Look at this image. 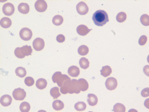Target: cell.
Segmentation results:
<instances>
[{"label": "cell", "mask_w": 149, "mask_h": 112, "mask_svg": "<svg viewBox=\"0 0 149 112\" xmlns=\"http://www.w3.org/2000/svg\"><path fill=\"white\" fill-rule=\"evenodd\" d=\"M93 21L97 26H103L109 21L108 15L107 12L103 10H99L95 11L93 15Z\"/></svg>", "instance_id": "obj_1"}, {"label": "cell", "mask_w": 149, "mask_h": 112, "mask_svg": "<svg viewBox=\"0 0 149 112\" xmlns=\"http://www.w3.org/2000/svg\"><path fill=\"white\" fill-rule=\"evenodd\" d=\"M60 92L63 94H66L68 93L69 94H75L73 84H72V79H70V78L66 79L63 83L62 86L60 87Z\"/></svg>", "instance_id": "obj_2"}, {"label": "cell", "mask_w": 149, "mask_h": 112, "mask_svg": "<svg viewBox=\"0 0 149 112\" xmlns=\"http://www.w3.org/2000/svg\"><path fill=\"white\" fill-rule=\"evenodd\" d=\"M70 79V77L68 76L65 75V74H62V73L60 71L55 72L52 76V81L53 83H57L58 86H62L63 83L66 79Z\"/></svg>", "instance_id": "obj_3"}, {"label": "cell", "mask_w": 149, "mask_h": 112, "mask_svg": "<svg viewBox=\"0 0 149 112\" xmlns=\"http://www.w3.org/2000/svg\"><path fill=\"white\" fill-rule=\"evenodd\" d=\"M13 97L16 100H23L26 97V92L24 89L18 88L13 91Z\"/></svg>", "instance_id": "obj_4"}, {"label": "cell", "mask_w": 149, "mask_h": 112, "mask_svg": "<svg viewBox=\"0 0 149 112\" xmlns=\"http://www.w3.org/2000/svg\"><path fill=\"white\" fill-rule=\"evenodd\" d=\"M19 36L21 39L24 41H28L31 39L32 37V31L28 28H24L21 31H19Z\"/></svg>", "instance_id": "obj_5"}, {"label": "cell", "mask_w": 149, "mask_h": 112, "mask_svg": "<svg viewBox=\"0 0 149 112\" xmlns=\"http://www.w3.org/2000/svg\"><path fill=\"white\" fill-rule=\"evenodd\" d=\"M76 9H77V12L80 15H85L89 11L88 6L84 2H80L76 6Z\"/></svg>", "instance_id": "obj_6"}, {"label": "cell", "mask_w": 149, "mask_h": 112, "mask_svg": "<svg viewBox=\"0 0 149 112\" xmlns=\"http://www.w3.org/2000/svg\"><path fill=\"white\" fill-rule=\"evenodd\" d=\"M34 8L38 12H44L47 9V3L44 0H37V2H35Z\"/></svg>", "instance_id": "obj_7"}, {"label": "cell", "mask_w": 149, "mask_h": 112, "mask_svg": "<svg viewBox=\"0 0 149 112\" xmlns=\"http://www.w3.org/2000/svg\"><path fill=\"white\" fill-rule=\"evenodd\" d=\"M105 85L106 88L110 91H113L117 87V80L116 79L113 77H109L107 79L106 82H105Z\"/></svg>", "instance_id": "obj_8"}, {"label": "cell", "mask_w": 149, "mask_h": 112, "mask_svg": "<svg viewBox=\"0 0 149 112\" xmlns=\"http://www.w3.org/2000/svg\"><path fill=\"white\" fill-rule=\"evenodd\" d=\"M2 11L6 16H11L14 13V6L11 3H5L2 7Z\"/></svg>", "instance_id": "obj_9"}, {"label": "cell", "mask_w": 149, "mask_h": 112, "mask_svg": "<svg viewBox=\"0 0 149 112\" xmlns=\"http://www.w3.org/2000/svg\"><path fill=\"white\" fill-rule=\"evenodd\" d=\"M45 43L44 40L41 38H36L33 42V48L35 50L40 51L44 48Z\"/></svg>", "instance_id": "obj_10"}, {"label": "cell", "mask_w": 149, "mask_h": 112, "mask_svg": "<svg viewBox=\"0 0 149 112\" xmlns=\"http://www.w3.org/2000/svg\"><path fill=\"white\" fill-rule=\"evenodd\" d=\"M91 31V29H89L84 25H80L77 28V33L81 36H86L87 34Z\"/></svg>", "instance_id": "obj_11"}, {"label": "cell", "mask_w": 149, "mask_h": 112, "mask_svg": "<svg viewBox=\"0 0 149 112\" xmlns=\"http://www.w3.org/2000/svg\"><path fill=\"white\" fill-rule=\"evenodd\" d=\"M0 102H1V104L3 106H9L12 102L11 97L8 94L3 95L0 99Z\"/></svg>", "instance_id": "obj_12"}, {"label": "cell", "mask_w": 149, "mask_h": 112, "mask_svg": "<svg viewBox=\"0 0 149 112\" xmlns=\"http://www.w3.org/2000/svg\"><path fill=\"white\" fill-rule=\"evenodd\" d=\"M68 73H69V75L72 77H77V76L79 75L80 70L77 66H70L69 69H68Z\"/></svg>", "instance_id": "obj_13"}, {"label": "cell", "mask_w": 149, "mask_h": 112, "mask_svg": "<svg viewBox=\"0 0 149 112\" xmlns=\"http://www.w3.org/2000/svg\"><path fill=\"white\" fill-rule=\"evenodd\" d=\"M77 83H78V86H79L80 90L81 91H86L89 88V85L87 80L84 79H77Z\"/></svg>", "instance_id": "obj_14"}, {"label": "cell", "mask_w": 149, "mask_h": 112, "mask_svg": "<svg viewBox=\"0 0 149 112\" xmlns=\"http://www.w3.org/2000/svg\"><path fill=\"white\" fill-rule=\"evenodd\" d=\"M87 102L89 103V105L94 106L98 103V98L95 94H89L87 96Z\"/></svg>", "instance_id": "obj_15"}, {"label": "cell", "mask_w": 149, "mask_h": 112, "mask_svg": "<svg viewBox=\"0 0 149 112\" xmlns=\"http://www.w3.org/2000/svg\"><path fill=\"white\" fill-rule=\"evenodd\" d=\"M18 10H19L21 14H27L29 12V5L27 3H20L18 5Z\"/></svg>", "instance_id": "obj_16"}, {"label": "cell", "mask_w": 149, "mask_h": 112, "mask_svg": "<svg viewBox=\"0 0 149 112\" xmlns=\"http://www.w3.org/2000/svg\"><path fill=\"white\" fill-rule=\"evenodd\" d=\"M12 22L11 20H10L9 18L8 17H4L1 19L0 20V25H1V27L3 28H8L11 27Z\"/></svg>", "instance_id": "obj_17"}, {"label": "cell", "mask_w": 149, "mask_h": 112, "mask_svg": "<svg viewBox=\"0 0 149 112\" xmlns=\"http://www.w3.org/2000/svg\"><path fill=\"white\" fill-rule=\"evenodd\" d=\"M52 107L55 111H60L64 108V104L61 100H56L52 102Z\"/></svg>", "instance_id": "obj_18"}, {"label": "cell", "mask_w": 149, "mask_h": 112, "mask_svg": "<svg viewBox=\"0 0 149 112\" xmlns=\"http://www.w3.org/2000/svg\"><path fill=\"white\" fill-rule=\"evenodd\" d=\"M47 85V81L45 79L40 78V79H37V81L36 82V86L40 90H43V89L46 88Z\"/></svg>", "instance_id": "obj_19"}, {"label": "cell", "mask_w": 149, "mask_h": 112, "mask_svg": "<svg viewBox=\"0 0 149 112\" xmlns=\"http://www.w3.org/2000/svg\"><path fill=\"white\" fill-rule=\"evenodd\" d=\"M111 73H112V68L109 65L104 66V67H102V68H101V74L103 77H108Z\"/></svg>", "instance_id": "obj_20"}, {"label": "cell", "mask_w": 149, "mask_h": 112, "mask_svg": "<svg viewBox=\"0 0 149 112\" xmlns=\"http://www.w3.org/2000/svg\"><path fill=\"white\" fill-rule=\"evenodd\" d=\"M79 65L81 68H83V69H87V68H89V60H87V58H85V57H82V58H81V60H79Z\"/></svg>", "instance_id": "obj_21"}, {"label": "cell", "mask_w": 149, "mask_h": 112, "mask_svg": "<svg viewBox=\"0 0 149 112\" xmlns=\"http://www.w3.org/2000/svg\"><path fill=\"white\" fill-rule=\"evenodd\" d=\"M15 73L17 76H18L19 77H24L26 75V70L23 67H18L17 68H16Z\"/></svg>", "instance_id": "obj_22"}, {"label": "cell", "mask_w": 149, "mask_h": 112, "mask_svg": "<svg viewBox=\"0 0 149 112\" xmlns=\"http://www.w3.org/2000/svg\"><path fill=\"white\" fill-rule=\"evenodd\" d=\"M31 109V106H30V104L27 102H22L20 104V106H19V110L22 112H28Z\"/></svg>", "instance_id": "obj_23"}, {"label": "cell", "mask_w": 149, "mask_h": 112, "mask_svg": "<svg viewBox=\"0 0 149 112\" xmlns=\"http://www.w3.org/2000/svg\"><path fill=\"white\" fill-rule=\"evenodd\" d=\"M77 52L81 56H85L89 52V48L87 45H81L77 49Z\"/></svg>", "instance_id": "obj_24"}, {"label": "cell", "mask_w": 149, "mask_h": 112, "mask_svg": "<svg viewBox=\"0 0 149 112\" xmlns=\"http://www.w3.org/2000/svg\"><path fill=\"white\" fill-rule=\"evenodd\" d=\"M63 22H64V19L60 15H56L54 16V17L52 19V22L54 25H60L61 24L63 23Z\"/></svg>", "instance_id": "obj_25"}, {"label": "cell", "mask_w": 149, "mask_h": 112, "mask_svg": "<svg viewBox=\"0 0 149 112\" xmlns=\"http://www.w3.org/2000/svg\"><path fill=\"white\" fill-rule=\"evenodd\" d=\"M125 107L123 104H121V103H116L113 106V111L114 112H124L125 111Z\"/></svg>", "instance_id": "obj_26"}, {"label": "cell", "mask_w": 149, "mask_h": 112, "mask_svg": "<svg viewBox=\"0 0 149 112\" xmlns=\"http://www.w3.org/2000/svg\"><path fill=\"white\" fill-rule=\"evenodd\" d=\"M87 108V105L83 102H77L76 104H75V108L77 111H83Z\"/></svg>", "instance_id": "obj_27"}, {"label": "cell", "mask_w": 149, "mask_h": 112, "mask_svg": "<svg viewBox=\"0 0 149 112\" xmlns=\"http://www.w3.org/2000/svg\"><path fill=\"white\" fill-rule=\"evenodd\" d=\"M51 96L54 99H57L60 96V92L58 87H54L50 90Z\"/></svg>", "instance_id": "obj_28"}, {"label": "cell", "mask_w": 149, "mask_h": 112, "mask_svg": "<svg viewBox=\"0 0 149 112\" xmlns=\"http://www.w3.org/2000/svg\"><path fill=\"white\" fill-rule=\"evenodd\" d=\"M22 51L23 53V54L25 56H30L32 53V48L31 46L29 45H24L21 48Z\"/></svg>", "instance_id": "obj_29"}, {"label": "cell", "mask_w": 149, "mask_h": 112, "mask_svg": "<svg viewBox=\"0 0 149 112\" xmlns=\"http://www.w3.org/2000/svg\"><path fill=\"white\" fill-rule=\"evenodd\" d=\"M140 22L145 26H148L149 25V16L148 14H143L140 17Z\"/></svg>", "instance_id": "obj_30"}, {"label": "cell", "mask_w": 149, "mask_h": 112, "mask_svg": "<svg viewBox=\"0 0 149 112\" xmlns=\"http://www.w3.org/2000/svg\"><path fill=\"white\" fill-rule=\"evenodd\" d=\"M126 18H127V15H126L125 13L120 12L116 16V21L119 22H123L125 21Z\"/></svg>", "instance_id": "obj_31"}, {"label": "cell", "mask_w": 149, "mask_h": 112, "mask_svg": "<svg viewBox=\"0 0 149 112\" xmlns=\"http://www.w3.org/2000/svg\"><path fill=\"white\" fill-rule=\"evenodd\" d=\"M14 54H15V56L17 57V58L19 59H23L25 57V55L23 54V51H22V48H17L14 50Z\"/></svg>", "instance_id": "obj_32"}, {"label": "cell", "mask_w": 149, "mask_h": 112, "mask_svg": "<svg viewBox=\"0 0 149 112\" xmlns=\"http://www.w3.org/2000/svg\"><path fill=\"white\" fill-rule=\"evenodd\" d=\"M72 84H73V88H74V91H75V94H79L81 92V90L79 88V86H78V83H77V79H72Z\"/></svg>", "instance_id": "obj_33"}, {"label": "cell", "mask_w": 149, "mask_h": 112, "mask_svg": "<svg viewBox=\"0 0 149 112\" xmlns=\"http://www.w3.org/2000/svg\"><path fill=\"white\" fill-rule=\"evenodd\" d=\"M34 83V79L31 77H28L25 79V84L27 86H32Z\"/></svg>", "instance_id": "obj_34"}, {"label": "cell", "mask_w": 149, "mask_h": 112, "mask_svg": "<svg viewBox=\"0 0 149 112\" xmlns=\"http://www.w3.org/2000/svg\"><path fill=\"white\" fill-rule=\"evenodd\" d=\"M147 41H148L147 37L145 36V35H142V36L140 37V39H139V44H140V45H144L145 43H147Z\"/></svg>", "instance_id": "obj_35"}, {"label": "cell", "mask_w": 149, "mask_h": 112, "mask_svg": "<svg viewBox=\"0 0 149 112\" xmlns=\"http://www.w3.org/2000/svg\"><path fill=\"white\" fill-rule=\"evenodd\" d=\"M141 95L144 97H148L149 96V88H144L141 92Z\"/></svg>", "instance_id": "obj_36"}, {"label": "cell", "mask_w": 149, "mask_h": 112, "mask_svg": "<svg viewBox=\"0 0 149 112\" xmlns=\"http://www.w3.org/2000/svg\"><path fill=\"white\" fill-rule=\"evenodd\" d=\"M56 39L58 43H64V41H65V37H64V35H62V34H59L57 36Z\"/></svg>", "instance_id": "obj_37"}, {"label": "cell", "mask_w": 149, "mask_h": 112, "mask_svg": "<svg viewBox=\"0 0 149 112\" xmlns=\"http://www.w3.org/2000/svg\"><path fill=\"white\" fill-rule=\"evenodd\" d=\"M148 65L145 66V68H144V72H145V74L148 77L149 74H148Z\"/></svg>", "instance_id": "obj_38"}]
</instances>
